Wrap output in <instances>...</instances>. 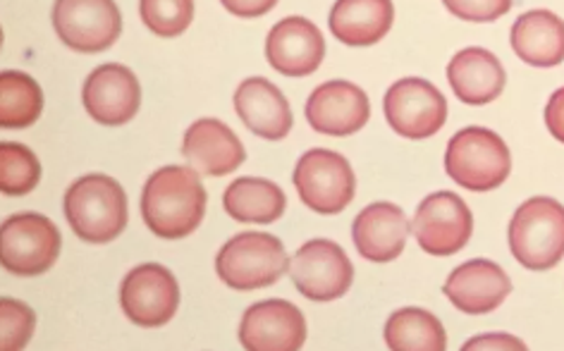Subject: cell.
Listing matches in <instances>:
<instances>
[{
  "label": "cell",
  "instance_id": "cell-24",
  "mask_svg": "<svg viewBox=\"0 0 564 351\" xmlns=\"http://www.w3.org/2000/svg\"><path fill=\"white\" fill-rule=\"evenodd\" d=\"M223 208L237 222L271 224L285 216L288 196L271 179L239 177L225 189Z\"/></svg>",
  "mask_w": 564,
  "mask_h": 351
},
{
  "label": "cell",
  "instance_id": "cell-30",
  "mask_svg": "<svg viewBox=\"0 0 564 351\" xmlns=\"http://www.w3.org/2000/svg\"><path fill=\"white\" fill-rule=\"evenodd\" d=\"M514 0H443V6L449 10V15L464 22H496L512 10Z\"/></svg>",
  "mask_w": 564,
  "mask_h": 351
},
{
  "label": "cell",
  "instance_id": "cell-5",
  "mask_svg": "<svg viewBox=\"0 0 564 351\" xmlns=\"http://www.w3.org/2000/svg\"><path fill=\"white\" fill-rule=\"evenodd\" d=\"M288 271L285 244L268 232H239L223 244L216 256L218 277L239 292L271 287Z\"/></svg>",
  "mask_w": 564,
  "mask_h": 351
},
{
  "label": "cell",
  "instance_id": "cell-23",
  "mask_svg": "<svg viewBox=\"0 0 564 351\" xmlns=\"http://www.w3.org/2000/svg\"><path fill=\"white\" fill-rule=\"evenodd\" d=\"M394 22L392 0H335L330 32L345 46H373L386 39Z\"/></svg>",
  "mask_w": 564,
  "mask_h": 351
},
{
  "label": "cell",
  "instance_id": "cell-3",
  "mask_svg": "<svg viewBox=\"0 0 564 351\" xmlns=\"http://www.w3.org/2000/svg\"><path fill=\"white\" fill-rule=\"evenodd\" d=\"M507 240L527 271L555 268L564 259V206L553 196H533L514 210Z\"/></svg>",
  "mask_w": 564,
  "mask_h": 351
},
{
  "label": "cell",
  "instance_id": "cell-31",
  "mask_svg": "<svg viewBox=\"0 0 564 351\" xmlns=\"http://www.w3.org/2000/svg\"><path fill=\"white\" fill-rule=\"evenodd\" d=\"M543 118H545L547 132L553 134V139H557L560 144H564V87H560L557 91H553V96L547 98Z\"/></svg>",
  "mask_w": 564,
  "mask_h": 351
},
{
  "label": "cell",
  "instance_id": "cell-6",
  "mask_svg": "<svg viewBox=\"0 0 564 351\" xmlns=\"http://www.w3.org/2000/svg\"><path fill=\"white\" fill-rule=\"evenodd\" d=\"M294 187L302 204L318 216H337L355 201L357 177L343 153L312 149L294 165Z\"/></svg>",
  "mask_w": 564,
  "mask_h": 351
},
{
  "label": "cell",
  "instance_id": "cell-28",
  "mask_svg": "<svg viewBox=\"0 0 564 351\" xmlns=\"http://www.w3.org/2000/svg\"><path fill=\"white\" fill-rule=\"evenodd\" d=\"M139 15L151 34L175 39L194 20V0H139Z\"/></svg>",
  "mask_w": 564,
  "mask_h": 351
},
{
  "label": "cell",
  "instance_id": "cell-15",
  "mask_svg": "<svg viewBox=\"0 0 564 351\" xmlns=\"http://www.w3.org/2000/svg\"><path fill=\"white\" fill-rule=\"evenodd\" d=\"M371 118L369 96L345 79L321 84L306 101V122L316 134L351 136L366 128Z\"/></svg>",
  "mask_w": 564,
  "mask_h": 351
},
{
  "label": "cell",
  "instance_id": "cell-13",
  "mask_svg": "<svg viewBox=\"0 0 564 351\" xmlns=\"http://www.w3.org/2000/svg\"><path fill=\"white\" fill-rule=\"evenodd\" d=\"M304 342V314L288 299L251 304L239 320V344L249 351H300Z\"/></svg>",
  "mask_w": 564,
  "mask_h": 351
},
{
  "label": "cell",
  "instance_id": "cell-2",
  "mask_svg": "<svg viewBox=\"0 0 564 351\" xmlns=\"http://www.w3.org/2000/svg\"><path fill=\"white\" fill-rule=\"evenodd\" d=\"M63 210L69 230L87 244H108L127 228V194L118 179L91 173L65 191Z\"/></svg>",
  "mask_w": 564,
  "mask_h": 351
},
{
  "label": "cell",
  "instance_id": "cell-18",
  "mask_svg": "<svg viewBox=\"0 0 564 351\" xmlns=\"http://www.w3.org/2000/svg\"><path fill=\"white\" fill-rule=\"evenodd\" d=\"M412 224L400 206L378 201L359 210L351 222V242L359 256L371 263H390L402 256Z\"/></svg>",
  "mask_w": 564,
  "mask_h": 351
},
{
  "label": "cell",
  "instance_id": "cell-27",
  "mask_svg": "<svg viewBox=\"0 0 564 351\" xmlns=\"http://www.w3.org/2000/svg\"><path fill=\"white\" fill-rule=\"evenodd\" d=\"M41 163L36 153L18 142L0 144V191L6 196H24L36 189Z\"/></svg>",
  "mask_w": 564,
  "mask_h": 351
},
{
  "label": "cell",
  "instance_id": "cell-4",
  "mask_svg": "<svg viewBox=\"0 0 564 351\" xmlns=\"http://www.w3.org/2000/svg\"><path fill=\"white\" fill-rule=\"evenodd\" d=\"M445 173L469 191H492L512 173L510 149L488 128H464L447 142Z\"/></svg>",
  "mask_w": 564,
  "mask_h": 351
},
{
  "label": "cell",
  "instance_id": "cell-12",
  "mask_svg": "<svg viewBox=\"0 0 564 351\" xmlns=\"http://www.w3.org/2000/svg\"><path fill=\"white\" fill-rule=\"evenodd\" d=\"M120 306L139 328H161L171 322L180 306V285L161 263L137 265L120 285Z\"/></svg>",
  "mask_w": 564,
  "mask_h": 351
},
{
  "label": "cell",
  "instance_id": "cell-10",
  "mask_svg": "<svg viewBox=\"0 0 564 351\" xmlns=\"http://www.w3.org/2000/svg\"><path fill=\"white\" fill-rule=\"evenodd\" d=\"M292 285L312 301H335L355 283V265L340 244L330 240L306 242L290 261Z\"/></svg>",
  "mask_w": 564,
  "mask_h": 351
},
{
  "label": "cell",
  "instance_id": "cell-9",
  "mask_svg": "<svg viewBox=\"0 0 564 351\" xmlns=\"http://www.w3.org/2000/svg\"><path fill=\"white\" fill-rule=\"evenodd\" d=\"M412 232L431 256H455L469 244L474 216L455 191H433L416 208Z\"/></svg>",
  "mask_w": 564,
  "mask_h": 351
},
{
  "label": "cell",
  "instance_id": "cell-29",
  "mask_svg": "<svg viewBox=\"0 0 564 351\" xmlns=\"http://www.w3.org/2000/svg\"><path fill=\"white\" fill-rule=\"evenodd\" d=\"M36 328V316L18 299H0V349L18 351L30 344Z\"/></svg>",
  "mask_w": 564,
  "mask_h": 351
},
{
  "label": "cell",
  "instance_id": "cell-25",
  "mask_svg": "<svg viewBox=\"0 0 564 351\" xmlns=\"http://www.w3.org/2000/svg\"><path fill=\"white\" fill-rule=\"evenodd\" d=\"M386 344L392 351H443L447 334L438 316L426 308L406 306L388 318Z\"/></svg>",
  "mask_w": 564,
  "mask_h": 351
},
{
  "label": "cell",
  "instance_id": "cell-8",
  "mask_svg": "<svg viewBox=\"0 0 564 351\" xmlns=\"http://www.w3.org/2000/svg\"><path fill=\"white\" fill-rule=\"evenodd\" d=\"M55 34L77 53H104L122 34V15L116 0H55Z\"/></svg>",
  "mask_w": 564,
  "mask_h": 351
},
{
  "label": "cell",
  "instance_id": "cell-11",
  "mask_svg": "<svg viewBox=\"0 0 564 351\" xmlns=\"http://www.w3.org/2000/svg\"><path fill=\"white\" fill-rule=\"evenodd\" d=\"M386 120L404 139H429L443 130L447 101L443 91L421 77L394 81L383 98Z\"/></svg>",
  "mask_w": 564,
  "mask_h": 351
},
{
  "label": "cell",
  "instance_id": "cell-14",
  "mask_svg": "<svg viewBox=\"0 0 564 351\" xmlns=\"http://www.w3.org/2000/svg\"><path fill=\"white\" fill-rule=\"evenodd\" d=\"M82 101L87 116L106 128L130 122L141 106L139 79L130 67L120 63L98 65L84 81Z\"/></svg>",
  "mask_w": 564,
  "mask_h": 351
},
{
  "label": "cell",
  "instance_id": "cell-22",
  "mask_svg": "<svg viewBox=\"0 0 564 351\" xmlns=\"http://www.w3.org/2000/svg\"><path fill=\"white\" fill-rule=\"evenodd\" d=\"M510 44L531 67H557L564 63V20L550 10H529L517 18Z\"/></svg>",
  "mask_w": 564,
  "mask_h": 351
},
{
  "label": "cell",
  "instance_id": "cell-26",
  "mask_svg": "<svg viewBox=\"0 0 564 351\" xmlns=\"http://www.w3.org/2000/svg\"><path fill=\"white\" fill-rule=\"evenodd\" d=\"M44 91L34 77L6 69L0 75V124L6 130H26L41 118Z\"/></svg>",
  "mask_w": 564,
  "mask_h": 351
},
{
  "label": "cell",
  "instance_id": "cell-7",
  "mask_svg": "<svg viewBox=\"0 0 564 351\" xmlns=\"http://www.w3.org/2000/svg\"><path fill=\"white\" fill-rule=\"evenodd\" d=\"M63 237L55 222L41 213H18L0 224V261L20 277L44 275L61 256Z\"/></svg>",
  "mask_w": 564,
  "mask_h": 351
},
{
  "label": "cell",
  "instance_id": "cell-33",
  "mask_svg": "<svg viewBox=\"0 0 564 351\" xmlns=\"http://www.w3.org/2000/svg\"><path fill=\"white\" fill-rule=\"evenodd\" d=\"M476 349H517V351H524L527 344L519 340V337L512 334H505V332H492V334H481V337H474L467 344L462 347V351H476Z\"/></svg>",
  "mask_w": 564,
  "mask_h": 351
},
{
  "label": "cell",
  "instance_id": "cell-21",
  "mask_svg": "<svg viewBox=\"0 0 564 351\" xmlns=\"http://www.w3.org/2000/svg\"><path fill=\"white\" fill-rule=\"evenodd\" d=\"M453 94L467 106H486L502 96L507 75L496 53L488 48H464L447 65Z\"/></svg>",
  "mask_w": 564,
  "mask_h": 351
},
{
  "label": "cell",
  "instance_id": "cell-17",
  "mask_svg": "<svg viewBox=\"0 0 564 351\" xmlns=\"http://www.w3.org/2000/svg\"><path fill=\"white\" fill-rule=\"evenodd\" d=\"M512 279L496 261L474 259L457 265L447 275L443 294L457 311L469 316H484L496 311L510 297Z\"/></svg>",
  "mask_w": 564,
  "mask_h": 351
},
{
  "label": "cell",
  "instance_id": "cell-19",
  "mask_svg": "<svg viewBox=\"0 0 564 351\" xmlns=\"http://www.w3.org/2000/svg\"><path fill=\"white\" fill-rule=\"evenodd\" d=\"M182 156L196 173L208 177L230 175L247 161L239 136L216 118H202L189 124L182 139Z\"/></svg>",
  "mask_w": 564,
  "mask_h": 351
},
{
  "label": "cell",
  "instance_id": "cell-1",
  "mask_svg": "<svg viewBox=\"0 0 564 351\" xmlns=\"http://www.w3.org/2000/svg\"><path fill=\"white\" fill-rule=\"evenodd\" d=\"M206 189L194 167L165 165L151 173L141 191V218L163 240H182L199 228L206 216Z\"/></svg>",
  "mask_w": 564,
  "mask_h": 351
},
{
  "label": "cell",
  "instance_id": "cell-16",
  "mask_svg": "<svg viewBox=\"0 0 564 351\" xmlns=\"http://www.w3.org/2000/svg\"><path fill=\"white\" fill-rule=\"evenodd\" d=\"M265 58L282 77H308L326 58V39L306 18H285L265 36Z\"/></svg>",
  "mask_w": 564,
  "mask_h": 351
},
{
  "label": "cell",
  "instance_id": "cell-20",
  "mask_svg": "<svg viewBox=\"0 0 564 351\" xmlns=\"http://www.w3.org/2000/svg\"><path fill=\"white\" fill-rule=\"evenodd\" d=\"M235 110L247 130L268 142L285 139L292 130V108L273 81L249 77L235 91Z\"/></svg>",
  "mask_w": 564,
  "mask_h": 351
},
{
  "label": "cell",
  "instance_id": "cell-32",
  "mask_svg": "<svg viewBox=\"0 0 564 351\" xmlns=\"http://www.w3.org/2000/svg\"><path fill=\"white\" fill-rule=\"evenodd\" d=\"M223 8L232 12L235 18L239 20H253V18H261L265 12H271L278 0H220Z\"/></svg>",
  "mask_w": 564,
  "mask_h": 351
}]
</instances>
